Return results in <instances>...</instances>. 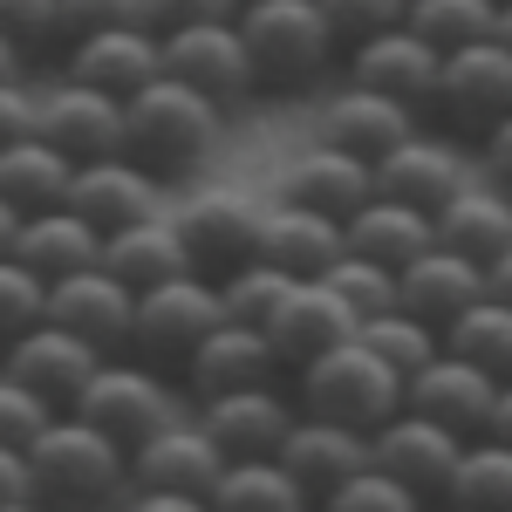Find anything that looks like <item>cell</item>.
Masks as SVG:
<instances>
[{"label": "cell", "mask_w": 512, "mask_h": 512, "mask_svg": "<svg viewBox=\"0 0 512 512\" xmlns=\"http://www.w3.org/2000/svg\"><path fill=\"white\" fill-rule=\"evenodd\" d=\"M219 123H226V110L205 89H192L178 76H158V82H144L137 96H123V151L144 158L158 178H185V171H198L212 158Z\"/></svg>", "instance_id": "obj_1"}, {"label": "cell", "mask_w": 512, "mask_h": 512, "mask_svg": "<svg viewBox=\"0 0 512 512\" xmlns=\"http://www.w3.org/2000/svg\"><path fill=\"white\" fill-rule=\"evenodd\" d=\"M28 465H35V499H55V506H103L130 492V451L82 410H55L41 424Z\"/></svg>", "instance_id": "obj_2"}, {"label": "cell", "mask_w": 512, "mask_h": 512, "mask_svg": "<svg viewBox=\"0 0 512 512\" xmlns=\"http://www.w3.org/2000/svg\"><path fill=\"white\" fill-rule=\"evenodd\" d=\"M403 383L410 376L396 362H383V355L362 342V328H355L349 342L308 355L294 369V403L315 410V417H342L355 431H376V424H390L396 410H403Z\"/></svg>", "instance_id": "obj_3"}, {"label": "cell", "mask_w": 512, "mask_h": 512, "mask_svg": "<svg viewBox=\"0 0 512 512\" xmlns=\"http://www.w3.org/2000/svg\"><path fill=\"white\" fill-rule=\"evenodd\" d=\"M233 21L253 48L260 89H308L342 55V35H335L321 0H239Z\"/></svg>", "instance_id": "obj_4"}, {"label": "cell", "mask_w": 512, "mask_h": 512, "mask_svg": "<svg viewBox=\"0 0 512 512\" xmlns=\"http://www.w3.org/2000/svg\"><path fill=\"white\" fill-rule=\"evenodd\" d=\"M226 444L205 431L198 417H171L164 431H151L130 451V499L164 512H212V485L226 472Z\"/></svg>", "instance_id": "obj_5"}, {"label": "cell", "mask_w": 512, "mask_h": 512, "mask_svg": "<svg viewBox=\"0 0 512 512\" xmlns=\"http://www.w3.org/2000/svg\"><path fill=\"white\" fill-rule=\"evenodd\" d=\"M226 321V294H219V274L205 267H185V274L158 280L137 294V321H130V355L158 362V369H185V355Z\"/></svg>", "instance_id": "obj_6"}, {"label": "cell", "mask_w": 512, "mask_h": 512, "mask_svg": "<svg viewBox=\"0 0 512 512\" xmlns=\"http://www.w3.org/2000/svg\"><path fill=\"white\" fill-rule=\"evenodd\" d=\"M69 410H82L89 424H103L123 451H137L151 431H164V424L178 417V396H171V383L158 376V362H144V355H137V362H110V355H103V369L82 383V396Z\"/></svg>", "instance_id": "obj_7"}, {"label": "cell", "mask_w": 512, "mask_h": 512, "mask_svg": "<svg viewBox=\"0 0 512 512\" xmlns=\"http://www.w3.org/2000/svg\"><path fill=\"white\" fill-rule=\"evenodd\" d=\"M512 110V48L499 35H478L465 48H444L437 69V117L458 137H485Z\"/></svg>", "instance_id": "obj_8"}, {"label": "cell", "mask_w": 512, "mask_h": 512, "mask_svg": "<svg viewBox=\"0 0 512 512\" xmlns=\"http://www.w3.org/2000/svg\"><path fill=\"white\" fill-rule=\"evenodd\" d=\"M164 76L205 89L219 110H239L260 96V69H253V48L239 35V21H192V28H171L164 35Z\"/></svg>", "instance_id": "obj_9"}, {"label": "cell", "mask_w": 512, "mask_h": 512, "mask_svg": "<svg viewBox=\"0 0 512 512\" xmlns=\"http://www.w3.org/2000/svg\"><path fill=\"white\" fill-rule=\"evenodd\" d=\"M260 198L239 192V185H198V192L178 198V233H185V246H192V267H205V274H226V267H239V260H253L260 253Z\"/></svg>", "instance_id": "obj_10"}, {"label": "cell", "mask_w": 512, "mask_h": 512, "mask_svg": "<svg viewBox=\"0 0 512 512\" xmlns=\"http://www.w3.org/2000/svg\"><path fill=\"white\" fill-rule=\"evenodd\" d=\"M103 355H110V349H96L89 335L69 328V321H48V315H41L35 328H21V335L0 349V369H14V376H21V383H35L55 410H69V403L82 396V383L103 369Z\"/></svg>", "instance_id": "obj_11"}, {"label": "cell", "mask_w": 512, "mask_h": 512, "mask_svg": "<svg viewBox=\"0 0 512 512\" xmlns=\"http://www.w3.org/2000/svg\"><path fill=\"white\" fill-rule=\"evenodd\" d=\"M369 451H376V465L396 472L417 499H444V492H451V472H458L465 437L451 431V424H437V417H424V410L403 403L390 424L369 431Z\"/></svg>", "instance_id": "obj_12"}, {"label": "cell", "mask_w": 512, "mask_h": 512, "mask_svg": "<svg viewBox=\"0 0 512 512\" xmlns=\"http://www.w3.org/2000/svg\"><path fill=\"white\" fill-rule=\"evenodd\" d=\"M403 403H410V410H424V417H437V424H451L458 437H478V431H492L499 376H492V369H478L472 355L437 349L431 362L403 383Z\"/></svg>", "instance_id": "obj_13"}, {"label": "cell", "mask_w": 512, "mask_h": 512, "mask_svg": "<svg viewBox=\"0 0 512 512\" xmlns=\"http://www.w3.org/2000/svg\"><path fill=\"white\" fill-rule=\"evenodd\" d=\"M301 403L280 390V383H246V390H219L198 396V424L226 444V458H274L287 431H294Z\"/></svg>", "instance_id": "obj_14"}, {"label": "cell", "mask_w": 512, "mask_h": 512, "mask_svg": "<svg viewBox=\"0 0 512 512\" xmlns=\"http://www.w3.org/2000/svg\"><path fill=\"white\" fill-rule=\"evenodd\" d=\"M48 321H69L96 349H130V321H137V287L110 274L103 260H89L76 274L48 280Z\"/></svg>", "instance_id": "obj_15"}, {"label": "cell", "mask_w": 512, "mask_h": 512, "mask_svg": "<svg viewBox=\"0 0 512 512\" xmlns=\"http://www.w3.org/2000/svg\"><path fill=\"white\" fill-rule=\"evenodd\" d=\"M35 130L48 144H62L76 164L110 158V151H123V96H110V89H96V82H82V76H62L55 89H41Z\"/></svg>", "instance_id": "obj_16"}, {"label": "cell", "mask_w": 512, "mask_h": 512, "mask_svg": "<svg viewBox=\"0 0 512 512\" xmlns=\"http://www.w3.org/2000/svg\"><path fill=\"white\" fill-rule=\"evenodd\" d=\"M349 55V82H369V89H390L403 103H437V69H444V48L424 41L410 21H396L383 35H362L342 48Z\"/></svg>", "instance_id": "obj_17"}, {"label": "cell", "mask_w": 512, "mask_h": 512, "mask_svg": "<svg viewBox=\"0 0 512 512\" xmlns=\"http://www.w3.org/2000/svg\"><path fill=\"white\" fill-rule=\"evenodd\" d=\"M69 76L96 82V89H110V96H137L144 82L164 76V35L151 28V21L69 35Z\"/></svg>", "instance_id": "obj_18"}, {"label": "cell", "mask_w": 512, "mask_h": 512, "mask_svg": "<svg viewBox=\"0 0 512 512\" xmlns=\"http://www.w3.org/2000/svg\"><path fill=\"white\" fill-rule=\"evenodd\" d=\"M410 130H417V103H403L390 89H369V82H342L315 117V137L362 151V158H390Z\"/></svg>", "instance_id": "obj_19"}, {"label": "cell", "mask_w": 512, "mask_h": 512, "mask_svg": "<svg viewBox=\"0 0 512 512\" xmlns=\"http://www.w3.org/2000/svg\"><path fill=\"white\" fill-rule=\"evenodd\" d=\"M355 328H362V321H355L349 301H342L321 274H308V280H294V287H287V301L267 315V342H274L280 369H301L308 355L349 342Z\"/></svg>", "instance_id": "obj_20"}, {"label": "cell", "mask_w": 512, "mask_h": 512, "mask_svg": "<svg viewBox=\"0 0 512 512\" xmlns=\"http://www.w3.org/2000/svg\"><path fill=\"white\" fill-rule=\"evenodd\" d=\"M274 458L301 478L308 506H321V499H328L349 472H362L376 451H369V431H355V424H342V417H315V410H301V417H294V431H287V444H280Z\"/></svg>", "instance_id": "obj_21"}, {"label": "cell", "mask_w": 512, "mask_h": 512, "mask_svg": "<svg viewBox=\"0 0 512 512\" xmlns=\"http://www.w3.org/2000/svg\"><path fill=\"white\" fill-rule=\"evenodd\" d=\"M274 198H294V205H315V212L349 219V212H362V205L376 198V158L342 151V144L321 137V144H308L301 158H287Z\"/></svg>", "instance_id": "obj_22"}, {"label": "cell", "mask_w": 512, "mask_h": 512, "mask_svg": "<svg viewBox=\"0 0 512 512\" xmlns=\"http://www.w3.org/2000/svg\"><path fill=\"white\" fill-rule=\"evenodd\" d=\"M69 205H76V212H89V219L110 233V226L144 219V212H164V178L144 158H130V151L82 158L76 178H69Z\"/></svg>", "instance_id": "obj_23"}, {"label": "cell", "mask_w": 512, "mask_h": 512, "mask_svg": "<svg viewBox=\"0 0 512 512\" xmlns=\"http://www.w3.org/2000/svg\"><path fill=\"white\" fill-rule=\"evenodd\" d=\"M280 376V355L267 342V328L260 321H239L226 315L192 355H185V390L198 396H219V390H246V383H274Z\"/></svg>", "instance_id": "obj_24"}, {"label": "cell", "mask_w": 512, "mask_h": 512, "mask_svg": "<svg viewBox=\"0 0 512 512\" xmlns=\"http://www.w3.org/2000/svg\"><path fill=\"white\" fill-rule=\"evenodd\" d=\"M478 294H492V287H485V260L444 246V239H437L431 253H417L410 267H396V301H403L410 315L437 321V328H451Z\"/></svg>", "instance_id": "obj_25"}, {"label": "cell", "mask_w": 512, "mask_h": 512, "mask_svg": "<svg viewBox=\"0 0 512 512\" xmlns=\"http://www.w3.org/2000/svg\"><path fill=\"white\" fill-rule=\"evenodd\" d=\"M472 178V158L458 151V144H444V137H403L390 158H376V192L390 198H410V205H424V212H444L451 192Z\"/></svg>", "instance_id": "obj_26"}, {"label": "cell", "mask_w": 512, "mask_h": 512, "mask_svg": "<svg viewBox=\"0 0 512 512\" xmlns=\"http://www.w3.org/2000/svg\"><path fill=\"white\" fill-rule=\"evenodd\" d=\"M342 246H349V233H342L335 212L294 205V198H274V205L260 212V253H267L274 267H287L294 280L328 274V267L342 260Z\"/></svg>", "instance_id": "obj_27"}, {"label": "cell", "mask_w": 512, "mask_h": 512, "mask_svg": "<svg viewBox=\"0 0 512 512\" xmlns=\"http://www.w3.org/2000/svg\"><path fill=\"white\" fill-rule=\"evenodd\" d=\"M103 267L123 274L137 294H144V287H158V280L185 274V267H192V246H185V233H178L171 212H144V219L103 233Z\"/></svg>", "instance_id": "obj_28"}, {"label": "cell", "mask_w": 512, "mask_h": 512, "mask_svg": "<svg viewBox=\"0 0 512 512\" xmlns=\"http://www.w3.org/2000/svg\"><path fill=\"white\" fill-rule=\"evenodd\" d=\"M437 239L492 267L512 246V185H499V178H465L451 192V205L437 212Z\"/></svg>", "instance_id": "obj_29"}, {"label": "cell", "mask_w": 512, "mask_h": 512, "mask_svg": "<svg viewBox=\"0 0 512 512\" xmlns=\"http://www.w3.org/2000/svg\"><path fill=\"white\" fill-rule=\"evenodd\" d=\"M342 233H349L355 253H369V260H383V267H410L417 253H431V246H437V212L410 205V198L376 192L362 212L342 219Z\"/></svg>", "instance_id": "obj_30"}, {"label": "cell", "mask_w": 512, "mask_h": 512, "mask_svg": "<svg viewBox=\"0 0 512 512\" xmlns=\"http://www.w3.org/2000/svg\"><path fill=\"white\" fill-rule=\"evenodd\" d=\"M14 253H21L35 274H48V280H55V274H76V267H89V260H103V226L62 198V205H41V212L21 219Z\"/></svg>", "instance_id": "obj_31"}, {"label": "cell", "mask_w": 512, "mask_h": 512, "mask_svg": "<svg viewBox=\"0 0 512 512\" xmlns=\"http://www.w3.org/2000/svg\"><path fill=\"white\" fill-rule=\"evenodd\" d=\"M69 178H76V158L62 144H48L41 130L0 144V192L14 198L21 212H41V205H62L69 198Z\"/></svg>", "instance_id": "obj_32"}, {"label": "cell", "mask_w": 512, "mask_h": 512, "mask_svg": "<svg viewBox=\"0 0 512 512\" xmlns=\"http://www.w3.org/2000/svg\"><path fill=\"white\" fill-rule=\"evenodd\" d=\"M444 499L451 506H478V512H512V437H499V431L465 437Z\"/></svg>", "instance_id": "obj_33"}, {"label": "cell", "mask_w": 512, "mask_h": 512, "mask_svg": "<svg viewBox=\"0 0 512 512\" xmlns=\"http://www.w3.org/2000/svg\"><path fill=\"white\" fill-rule=\"evenodd\" d=\"M294 506H308V492L280 458H233L212 485V512H294Z\"/></svg>", "instance_id": "obj_34"}, {"label": "cell", "mask_w": 512, "mask_h": 512, "mask_svg": "<svg viewBox=\"0 0 512 512\" xmlns=\"http://www.w3.org/2000/svg\"><path fill=\"white\" fill-rule=\"evenodd\" d=\"M444 349L472 355L478 369H492L499 383L512 376V301H499V294H478L465 315L444 328Z\"/></svg>", "instance_id": "obj_35"}, {"label": "cell", "mask_w": 512, "mask_h": 512, "mask_svg": "<svg viewBox=\"0 0 512 512\" xmlns=\"http://www.w3.org/2000/svg\"><path fill=\"white\" fill-rule=\"evenodd\" d=\"M362 342L383 355V362H396L403 376H417V369L444 349V328H437V321H424V315H410V308L396 301V308H383V315L362 321Z\"/></svg>", "instance_id": "obj_36"}, {"label": "cell", "mask_w": 512, "mask_h": 512, "mask_svg": "<svg viewBox=\"0 0 512 512\" xmlns=\"http://www.w3.org/2000/svg\"><path fill=\"white\" fill-rule=\"evenodd\" d=\"M403 21L424 41H437V48H465V41L499 28V0H410Z\"/></svg>", "instance_id": "obj_37"}, {"label": "cell", "mask_w": 512, "mask_h": 512, "mask_svg": "<svg viewBox=\"0 0 512 512\" xmlns=\"http://www.w3.org/2000/svg\"><path fill=\"white\" fill-rule=\"evenodd\" d=\"M287 287H294V274H287V267H274L267 253H253V260H239V267H226V274H219L226 315L260 321V328H267V315H274L280 301H287Z\"/></svg>", "instance_id": "obj_38"}, {"label": "cell", "mask_w": 512, "mask_h": 512, "mask_svg": "<svg viewBox=\"0 0 512 512\" xmlns=\"http://www.w3.org/2000/svg\"><path fill=\"white\" fill-rule=\"evenodd\" d=\"M321 280H328V287H335V294L355 308V321H369V315H383V308H396V267L369 260V253H355V246H342V260H335Z\"/></svg>", "instance_id": "obj_39"}, {"label": "cell", "mask_w": 512, "mask_h": 512, "mask_svg": "<svg viewBox=\"0 0 512 512\" xmlns=\"http://www.w3.org/2000/svg\"><path fill=\"white\" fill-rule=\"evenodd\" d=\"M41 315H48V274H35L21 253H0V349Z\"/></svg>", "instance_id": "obj_40"}, {"label": "cell", "mask_w": 512, "mask_h": 512, "mask_svg": "<svg viewBox=\"0 0 512 512\" xmlns=\"http://www.w3.org/2000/svg\"><path fill=\"white\" fill-rule=\"evenodd\" d=\"M321 506H328V512H410V506H424V499H417L396 472H383V465L369 458V465L349 472L328 499H321Z\"/></svg>", "instance_id": "obj_41"}, {"label": "cell", "mask_w": 512, "mask_h": 512, "mask_svg": "<svg viewBox=\"0 0 512 512\" xmlns=\"http://www.w3.org/2000/svg\"><path fill=\"white\" fill-rule=\"evenodd\" d=\"M48 417H55V403L35 383H21L14 369H0V444H35Z\"/></svg>", "instance_id": "obj_42"}, {"label": "cell", "mask_w": 512, "mask_h": 512, "mask_svg": "<svg viewBox=\"0 0 512 512\" xmlns=\"http://www.w3.org/2000/svg\"><path fill=\"white\" fill-rule=\"evenodd\" d=\"M0 35L21 41V55H35L48 41H62V0H0Z\"/></svg>", "instance_id": "obj_43"}, {"label": "cell", "mask_w": 512, "mask_h": 512, "mask_svg": "<svg viewBox=\"0 0 512 512\" xmlns=\"http://www.w3.org/2000/svg\"><path fill=\"white\" fill-rule=\"evenodd\" d=\"M328 7V21H335V35H342V48L362 35H383V28H396L403 14H410V0H321Z\"/></svg>", "instance_id": "obj_44"}, {"label": "cell", "mask_w": 512, "mask_h": 512, "mask_svg": "<svg viewBox=\"0 0 512 512\" xmlns=\"http://www.w3.org/2000/svg\"><path fill=\"white\" fill-rule=\"evenodd\" d=\"M239 0H144V21L171 35V28H192V21H233Z\"/></svg>", "instance_id": "obj_45"}, {"label": "cell", "mask_w": 512, "mask_h": 512, "mask_svg": "<svg viewBox=\"0 0 512 512\" xmlns=\"http://www.w3.org/2000/svg\"><path fill=\"white\" fill-rule=\"evenodd\" d=\"M123 21H144V0H62V28H69V35L123 28Z\"/></svg>", "instance_id": "obj_46"}, {"label": "cell", "mask_w": 512, "mask_h": 512, "mask_svg": "<svg viewBox=\"0 0 512 512\" xmlns=\"http://www.w3.org/2000/svg\"><path fill=\"white\" fill-rule=\"evenodd\" d=\"M35 117H41V96L21 76H0V144L28 137V130H35Z\"/></svg>", "instance_id": "obj_47"}, {"label": "cell", "mask_w": 512, "mask_h": 512, "mask_svg": "<svg viewBox=\"0 0 512 512\" xmlns=\"http://www.w3.org/2000/svg\"><path fill=\"white\" fill-rule=\"evenodd\" d=\"M35 499V465H28V444H0V512L28 506Z\"/></svg>", "instance_id": "obj_48"}, {"label": "cell", "mask_w": 512, "mask_h": 512, "mask_svg": "<svg viewBox=\"0 0 512 512\" xmlns=\"http://www.w3.org/2000/svg\"><path fill=\"white\" fill-rule=\"evenodd\" d=\"M478 158H485V178H499V185H512V110L485 137H478Z\"/></svg>", "instance_id": "obj_49"}, {"label": "cell", "mask_w": 512, "mask_h": 512, "mask_svg": "<svg viewBox=\"0 0 512 512\" xmlns=\"http://www.w3.org/2000/svg\"><path fill=\"white\" fill-rule=\"evenodd\" d=\"M21 219H28V212H21L14 198L0 192V253H14V239H21Z\"/></svg>", "instance_id": "obj_50"}, {"label": "cell", "mask_w": 512, "mask_h": 512, "mask_svg": "<svg viewBox=\"0 0 512 512\" xmlns=\"http://www.w3.org/2000/svg\"><path fill=\"white\" fill-rule=\"evenodd\" d=\"M485 287H492L499 301H512V246L499 253V260H492V267H485Z\"/></svg>", "instance_id": "obj_51"}, {"label": "cell", "mask_w": 512, "mask_h": 512, "mask_svg": "<svg viewBox=\"0 0 512 512\" xmlns=\"http://www.w3.org/2000/svg\"><path fill=\"white\" fill-rule=\"evenodd\" d=\"M492 431H499V437H512V376L499 383V403H492Z\"/></svg>", "instance_id": "obj_52"}, {"label": "cell", "mask_w": 512, "mask_h": 512, "mask_svg": "<svg viewBox=\"0 0 512 512\" xmlns=\"http://www.w3.org/2000/svg\"><path fill=\"white\" fill-rule=\"evenodd\" d=\"M21 62H28V55H21V41L0 35V76H21Z\"/></svg>", "instance_id": "obj_53"}, {"label": "cell", "mask_w": 512, "mask_h": 512, "mask_svg": "<svg viewBox=\"0 0 512 512\" xmlns=\"http://www.w3.org/2000/svg\"><path fill=\"white\" fill-rule=\"evenodd\" d=\"M492 35H499V41L512 48V0H499V28H492Z\"/></svg>", "instance_id": "obj_54"}]
</instances>
